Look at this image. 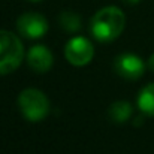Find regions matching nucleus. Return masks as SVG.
<instances>
[{
  "mask_svg": "<svg viewBox=\"0 0 154 154\" xmlns=\"http://www.w3.org/2000/svg\"><path fill=\"white\" fill-rule=\"evenodd\" d=\"M17 30L21 36L29 39L44 38L48 32V21L42 14L26 12L17 20Z\"/></svg>",
  "mask_w": 154,
  "mask_h": 154,
  "instance_id": "39448f33",
  "label": "nucleus"
},
{
  "mask_svg": "<svg viewBox=\"0 0 154 154\" xmlns=\"http://www.w3.org/2000/svg\"><path fill=\"white\" fill-rule=\"evenodd\" d=\"M126 27V15L117 6H105L99 9L91 21L90 32L93 38L102 44H108L115 41Z\"/></svg>",
  "mask_w": 154,
  "mask_h": 154,
  "instance_id": "f257e3e1",
  "label": "nucleus"
},
{
  "mask_svg": "<svg viewBox=\"0 0 154 154\" xmlns=\"http://www.w3.org/2000/svg\"><path fill=\"white\" fill-rule=\"evenodd\" d=\"M58 23H60V27L63 30H66L67 33H76L81 30V17L75 12H63L60 14L58 17Z\"/></svg>",
  "mask_w": 154,
  "mask_h": 154,
  "instance_id": "9d476101",
  "label": "nucleus"
},
{
  "mask_svg": "<svg viewBox=\"0 0 154 154\" xmlns=\"http://www.w3.org/2000/svg\"><path fill=\"white\" fill-rule=\"evenodd\" d=\"M138 108L142 114L154 117V84L145 85L138 96Z\"/></svg>",
  "mask_w": 154,
  "mask_h": 154,
  "instance_id": "1a4fd4ad",
  "label": "nucleus"
},
{
  "mask_svg": "<svg viewBox=\"0 0 154 154\" xmlns=\"http://www.w3.org/2000/svg\"><path fill=\"white\" fill-rule=\"evenodd\" d=\"M94 55V47L93 44L84 38V36H75L72 38L66 47H64V57L66 60L76 67L87 66Z\"/></svg>",
  "mask_w": 154,
  "mask_h": 154,
  "instance_id": "20e7f679",
  "label": "nucleus"
},
{
  "mask_svg": "<svg viewBox=\"0 0 154 154\" xmlns=\"http://www.w3.org/2000/svg\"><path fill=\"white\" fill-rule=\"evenodd\" d=\"M27 63L32 70L38 73H45L52 67L54 55L51 50L45 45H35L27 52Z\"/></svg>",
  "mask_w": 154,
  "mask_h": 154,
  "instance_id": "0eeeda50",
  "label": "nucleus"
},
{
  "mask_svg": "<svg viewBox=\"0 0 154 154\" xmlns=\"http://www.w3.org/2000/svg\"><path fill=\"white\" fill-rule=\"evenodd\" d=\"M148 67H150V70L154 72V52L150 55V58H148Z\"/></svg>",
  "mask_w": 154,
  "mask_h": 154,
  "instance_id": "9b49d317",
  "label": "nucleus"
},
{
  "mask_svg": "<svg viewBox=\"0 0 154 154\" xmlns=\"http://www.w3.org/2000/svg\"><path fill=\"white\" fill-rule=\"evenodd\" d=\"M18 108L26 120L38 123L50 114V100L38 88H24L18 96Z\"/></svg>",
  "mask_w": 154,
  "mask_h": 154,
  "instance_id": "7ed1b4c3",
  "label": "nucleus"
},
{
  "mask_svg": "<svg viewBox=\"0 0 154 154\" xmlns=\"http://www.w3.org/2000/svg\"><path fill=\"white\" fill-rule=\"evenodd\" d=\"M124 3H127V5H136V3H139L141 0H123Z\"/></svg>",
  "mask_w": 154,
  "mask_h": 154,
  "instance_id": "f8f14e48",
  "label": "nucleus"
},
{
  "mask_svg": "<svg viewBox=\"0 0 154 154\" xmlns=\"http://www.w3.org/2000/svg\"><path fill=\"white\" fill-rule=\"evenodd\" d=\"M23 60L24 45L20 38L9 30H0V75L12 73Z\"/></svg>",
  "mask_w": 154,
  "mask_h": 154,
  "instance_id": "f03ea898",
  "label": "nucleus"
},
{
  "mask_svg": "<svg viewBox=\"0 0 154 154\" xmlns=\"http://www.w3.org/2000/svg\"><path fill=\"white\" fill-rule=\"evenodd\" d=\"M114 66H115L117 73L121 78L129 79V81H135V79L141 78L145 72V64H144L142 58L138 57L136 54H130V52L120 54L115 58Z\"/></svg>",
  "mask_w": 154,
  "mask_h": 154,
  "instance_id": "423d86ee",
  "label": "nucleus"
},
{
  "mask_svg": "<svg viewBox=\"0 0 154 154\" xmlns=\"http://www.w3.org/2000/svg\"><path fill=\"white\" fill-rule=\"evenodd\" d=\"M133 106L127 100H117L109 106V117L115 123H124L132 117Z\"/></svg>",
  "mask_w": 154,
  "mask_h": 154,
  "instance_id": "6e6552de",
  "label": "nucleus"
},
{
  "mask_svg": "<svg viewBox=\"0 0 154 154\" xmlns=\"http://www.w3.org/2000/svg\"><path fill=\"white\" fill-rule=\"evenodd\" d=\"M29 2H35L36 3V2H42V0H29Z\"/></svg>",
  "mask_w": 154,
  "mask_h": 154,
  "instance_id": "ddd939ff",
  "label": "nucleus"
}]
</instances>
